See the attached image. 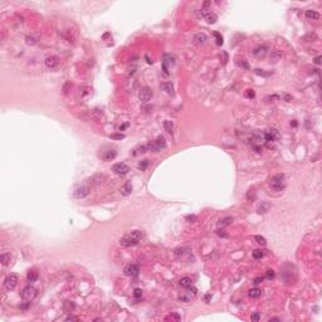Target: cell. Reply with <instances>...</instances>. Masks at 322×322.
<instances>
[{"label":"cell","instance_id":"obj_36","mask_svg":"<svg viewBox=\"0 0 322 322\" xmlns=\"http://www.w3.org/2000/svg\"><path fill=\"white\" fill-rule=\"evenodd\" d=\"M266 277H267L268 279H273V278L275 277V273H274V271H272V269H269V271H267V273H266Z\"/></svg>","mask_w":322,"mask_h":322},{"label":"cell","instance_id":"obj_47","mask_svg":"<svg viewBox=\"0 0 322 322\" xmlns=\"http://www.w3.org/2000/svg\"><path fill=\"white\" fill-rule=\"evenodd\" d=\"M65 321H78V317H74V316H68L65 318Z\"/></svg>","mask_w":322,"mask_h":322},{"label":"cell","instance_id":"obj_19","mask_svg":"<svg viewBox=\"0 0 322 322\" xmlns=\"http://www.w3.org/2000/svg\"><path fill=\"white\" fill-rule=\"evenodd\" d=\"M131 191H132V185H131V182H126L125 185L120 189V193L123 195V196H128L131 194Z\"/></svg>","mask_w":322,"mask_h":322},{"label":"cell","instance_id":"obj_49","mask_svg":"<svg viewBox=\"0 0 322 322\" xmlns=\"http://www.w3.org/2000/svg\"><path fill=\"white\" fill-rule=\"evenodd\" d=\"M126 127H128V123H125V125H122V126L120 127V131H123V130L126 128Z\"/></svg>","mask_w":322,"mask_h":322},{"label":"cell","instance_id":"obj_26","mask_svg":"<svg viewBox=\"0 0 322 322\" xmlns=\"http://www.w3.org/2000/svg\"><path fill=\"white\" fill-rule=\"evenodd\" d=\"M232 221H233V218L232 216H227V218H223V219H220L219 220V223H218V225L219 227H228V225H230L232 224Z\"/></svg>","mask_w":322,"mask_h":322},{"label":"cell","instance_id":"obj_46","mask_svg":"<svg viewBox=\"0 0 322 322\" xmlns=\"http://www.w3.org/2000/svg\"><path fill=\"white\" fill-rule=\"evenodd\" d=\"M262 281H263V278H262V277L255 278V279H254V284H255V286H258L259 283H262Z\"/></svg>","mask_w":322,"mask_h":322},{"label":"cell","instance_id":"obj_8","mask_svg":"<svg viewBox=\"0 0 322 322\" xmlns=\"http://www.w3.org/2000/svg\"><path fill=\"white\" fill-rule=\"evenodd\" d=\"M151 97H152V91H151V88L149 87H143L140 89L139 92V98H140V101L143 102V103H147L150 100H151Z\"/></svg>","mask_w":322,"mask_h":322},{"label":"cell","instance_id":"obj_50","mask_svg":"<svg viewBox=\"0 0 322 322\" xmlns=\"http://www.w3.org/2000/svg\"><path fill=\"white\" fill-rule=\"evenodd\" d=\"M291 126H293V127H297V122H296V121L291 122Z\"/></svg>","mask_w":322,"mask_h":322},{"label":"cell","instance_id":"obj_25","mask_svg":"<svg viewBox=\"0 0 322 322\" xmlns=\"http://www.w3.org/2000/svg\"><path fill=\"white\" fill-rule=\"evenodd\" d=\"M248 294H249V297H251V298H258V297H260L262 291L259 290V288L255 287V288H252V290H249Z\"/></svg>","mask_w":322,"mask_h":322},{"label":"cell","instance_id":"obj_15","mask_svg":"<svg viewBox=\"0 0 322 322\" xmlns=\"http://www.w3.org/2000/svg\"><path fill=\"white\" fill-rule=\"evenodd\" d=\"M206 34L205 33H196V34L193 37V43L195 44V45H203L204 44L205 42H206Z\"/></svg>","mask_w":322,"mask_h":322},{"label":"cell","instance_id":"obj_21","mask_svg":"<svg viewBox=\"0 0 322 322\" xmlns=\"http://www.w3.org/2000/svg\"><path fill=\"white\" fill-rule=\"evenodd\" d=\"M179 284H180L182 288H189L190 286H193V281H191V278H189V277H184V278L180 279Z\"/></svg>","mask_w":322,"mask_h":322},{"label":"cell","instance_id":"obj_52","mask_svg":"<svg viewBox=\"0 0 322 322\" xmlns=\"http://www.w3.org/2000/svg\"><path fill=\"white\" fill-rule=\"evenodd\" d=\"M272 321H281L279 318H269V322H272Z\"/></svg>","mask_w":322,"mask_h":322},{"label":"cell","instance_id":"obj_37","mask_svg":"<svg viewBox=\"0 0 322 322\" xmlns=\"http://www.w3.org/2000/svg\"><path fill=\"white\" fill-rule=\"evenodd\" d=\"M146 146H141V147H139L137 149V151L136 152H134V155H137V154H143V152H146Z\"/></svg>","mask_w":322,"mask_h":322},{"label":"cell","instance_id":"obj_43","mask_svg":"<svg viewBox=\"0 0 322 322\" xmlns=\"http://www.w3.org/2000/svg\"><path fill=\"white\" fill-rule=\"evenodd\" d=\"M185 219H186L188 221H194V220H196V216H195V215H188Z\"/></svg>","mask_w":322,"mask_h":322},{"label":"cell","instance_id":"obj_33","mask_svg":"<svg viewBox=\"0 0 322 322\" xmlns=\"http://www.w3.org/2000/svg\"><path fill=\"white\" fill-rule=\"evenodd\" d=\"M268 209H269V204H266V203H263V205H260L259 210H258V213H267L268 212Z\"/></svg>","mask_w":322,"mask_h":322},{"label":"cell","instance_id":"obj_16","mask_svg":"<svg viewBox=\"0 0 322 322\" xmlns=\"http://www.w3.org/2000/svg\"><path fill=\"white\" fill-rule=\"evenodd\" d=\"M267 52H268V47H267V45H259L258 48H255L253 50V54L257 57V58H264L266 54H267Z\"/></svg>","mask_w":322,"mask_h":322},{"label":"cell","instance_id":"obj_10","mask_svg":"<svg viewBox=\"0 0 322 322\" xmlns=\"http://www.w3.org/2000/svg\"><path fill=\"white\" fill-rule=\"evenodd\" d=\"M174 64H175V58H174L171 54H165V56H164V59H162V68H164V71H165V73H166V74L169 73V68H171Z\"/></svg>","mask_w":322,"mask_h":322},{"label":"cell","instance_id":"obj_7","mask_svg":"<svg viewBox=\"0 0 322 322\" xmlns=\"http://www.w3.org/2000/svg\"><path fill=\"white\" fill-rule=\"evenodd\" d=\"M112 171L115 174H117V175H120V176H123V175L128 174L130 167L126 165V164H123V162H117V164H115V165L112 166Z\"/></svg>","mask_w":322,"mask_h":322},{"label":"cell","instance_id":"obj_39","mask_svg":"<svg viewBox=\"0 0 322 322\" xmlns=\"http://www.w3.org/2000/svg\"><path fill=\"white\" fill-rule=\"evenodd\" d=\"M149 165V160H143L142 162H140L139 164V167L141 169V170H143V169H146V166Z\"/></svg>","mask_w":322,"mask_h":322},{"label":"cell","instance_id":"obj_51","mask_svg":"<svg viewBox=\"0 0 322 322\" xmlns=\"http://www.w3.org/2000/svg\"><path fill=\"white\" fill-rule=\"evenodd\" d=\"M210 298H212V296H210V294H206L205 296V301H209Z\"/></svg>","mask_w":322,"mask_h":322},{"label":"cell","instance_id":"obj_4","mask_svg":"<svg viewBox=\"0 0 322 322\" xmlns=\"http://www.w3.org/2000/svg\"><path fill=\"white\" fill-rule=\"evenodd\" d=\"M116 156H117L116 149H111V147L103 149V150H101V152H100V157L103 161H112V160L116 159Z\"/></svg>","mask_w":322,"mask_h":322},{"label":"cell","instance_id":"obj_2","mask_svg":"<svg viewBox=\"0 0 322 322\" xmlns=\"http://www.w3.org/2000/svg\"><path fill=\"white\" fill-rule=\"evenodd\" d=\"M146 147H147L150 151H152V152H160V151L165 150V149L167 147V143H166L165 139H164L162 136H159L155 141L149 142Z\"/></svg>","mask_w":322,"mask_h":322},{"label":"cell","instance_id":"obj_45","mask_svg":"<svg viewBox=\"0 0 322 322\" xmlns=\"http://www.w3.org/2000/svg\"><path fill=\"white\" fill-rule=\"evenodd\" d=\"M321 59H322V57H321V56H318V57H316V58L313 59V62L316 63L317 65H320V64H321Z\"/></svg>","mask_w":322,"mask_h":322},{"label":"cell","instance_id":"obj_35","mask_svg":"<svg viewBox=\"0 0 322 322\" xmlns=\"http://www.w3.org/2000/svg\"><path fill=\"white\" fill-rule=\"evenodd\" d=\"M273 191H282V190H284V185H271Z\"/></svg>","mask_w":322,"mask_h":322},{"label":"cell","instance_id":"obj_11","mask_svg":"<svg viewBox=\"0 0 322 322\" xmlns=\"http://www.w3.org/2000/svg\"><path fill=\"white\" fill-rule=\"evenodd\" d=\"M44 64H45V67L49 68V69H56L59 65V58L57 56L47 57L45 58V61H44Z\"/></svg>","mask_w":322,"mask_h":322},{"label":"cell","instance_id":"obj_29","mask_svg":"<svg viewBox=\"0 0 322 322\" xmlns=\"http://www.w3.org/2000/svg\"><path fill=\"white\" fill-rule=\"evenodd\" d=\"M254 239L257 240V243H258V244H260V245H266L267 244V239L264 238V236H262V235H255Z\"/></svg>","mask_w":322,"mask_h":322},{"label":"cell","instance_id":"obj_40","mask_svg":"<svg viewBox=\"0 0 322 322\" xmlns=\"http://www.w3.org/2000/svg\"><path fill=\"white\" fill-rule=\"evenodd\" d=\"M251 318H252V321H259V320H260V313H259V312L253 313Z\"/></svg>","mask_w":322,"mask_h":322},{"label":"cell","instance_id":"obj_18","mask_svg":"<svg viewBox=\"0 0 322 322\" xmlns=\"http://www.w3.org/2000/svg\"><path fill=\"white\" fill-rule=\"evenodd\" d=\"M283 179H284L283 174L275 175L271 179V185H283Z\"/></svg>","mask_w":322,"mask_h":322},{"label":"cell","instance_id":"obj_17","mask_svg":"<svg viewBox=\"0 0 322 322\" xmlns=\"http://www.w3.org/2000/svg\"><path fill=\"white\" fill-rule=\"evenodd\" d=\"M209 5H210V2H205L204 3V6H203V8L200 9V10H198V17L199 18H205L208 14H209Z\"/></svg>","mask_w":322,"mask_h":322},{"label":"cell","instance_id":"obj_5","mask_svg":"<svg viewBox=\"0 0 322 322\" xmlns=\"http://www.w3.org/2000/svg\"><path fill=\"white\" fill-rule=\"evenodd\" d=\"M185 292H184L180 297H179V299L180 301H182V302H190L191 299H194L195 298V296H196V293H198V290H196V288L194 287V286H190L189 288H185Z\"/></svg>","mask_w":322,"mask_h":322},{"label":"cell","instance_id":"obj_48","mask_svg":"<svg viewBox=\"0 0 322 322\" xmlns=\"http://www.w3.org/2000/svg\"><path fill=\"white\" fill-rule=\"evenodd\" d=\"M221 54H223V57H224V61H223V64H225V63L228 62V54L225 53V52H223Z\"/></svg>","mask_w":322,"mask_h":322},{"label":"cell","instance_id":"obj_12","mask_svg":"<svg viewBox=\"0 0 322 322\" xmlns=\"http://www.w3.org/2000/svg\"><path fill=\"white\" fill-rule=\"evenodd\" d=\"M139 272H140V268L136 264H127L123 268V273L126 275H130V277H136L139 274Z\"/></svg>","mask_w":322,"mask_h":322},{"label":"cell","instance_id":"obj_24","mask_svg":"<svg viewBox=\"0 0 322 322\" xmlns=\"http://www.w3.org/2000/svg\"><path fill=\"white\" fill-rule=\"evenodd\" d=\"M281 59V52L277 49H273L271 53V63H277Z\"/></svg>","mask_w":322,"mask_h":322},{"label":"cell","instance_id":"obj_6","mask_svg":"<svg viewBox=\"0 0 322 322\" xmlns=\"http://www.w3.org/2000/svg\"><path fill=\"white\" fill-rule=\"evenodd\" d=\"M18 284V275L14 273H10L4 281V288L6 291H13Z\"/></svg>","mask_w":322,"mask_h":322},{"label":"cell","instance_id":"obj_44","mask_svg":"<svg viewBox=\"0 0 322 322\" xmlns=\"http://www.w3.org/2000/svg\"><path fill=\"white\" fill-rule=\"evenodd\" d=\"M111 137H112V139H116V140H122V139H125V136H123V135H112Z\"/></svg>","mask_w":322,"mask_h":322},{"label":"cell","instance_id":"obj_42","mask_svg":"<svg viewBox=\"0 0 322 322\" xmlns=\"http://www.w3.org/2000/svg\"><path fill=\"white\" fill-rule=\"evenodd\" d=\"M245 96L249 97V98H253V97L255 96V93H254V91H253V89H248V91H247V93H245Z\"/></svg>","mask_w":322,"mask_h":322},{"label":"cell","instance_id":"obj_20","mask_svg":"<svg viewBox=\"0 0 322 322\" xmlns=\"http://www.w3.org/2000/svg\"><path fill=\"white\" fill-rule=\"evenodd\" d=\"M161 88L166 92L167 95H174V86H173V83L171 82H165V83H162L161 84Z\"/></svg>","mask_w":322,"mask_h":322},{"label":"cell","instance_id":"obj_41","mask_svg":"<svg viewBox=\"0 0 322 322\" xmlns=\"http://www.w3.org/2000/svg\"><path fill=\"white\" fill-rule=\"evenodd\" d=\"M216 234H218L219 236H223V238H228V234H227L224 230H220V229H218V230H216Z\"/></svg>","mask_w":322,"mask_h":322},{"label":"cell","instance_id":"obj_28","mask_svg":"<svg viewBox=\"0 0 322 322\" xmlns=\"http://www.w3.org/2000/svg\"><path fill=\"white\" fill-rule=\"evenodd\" d=\"M306 18L307 19H312V20H316V19H320V14L314 10H307L306 11Z\"/></svg>","mask_w":322,"mask_h":322},{"label":"cell","instance_id":"obj_23","mask_svg":"<svg viewBox=\"0 0 322 322\" xmlns=\"http://www.w3.org/2000/svg\"><path fill=\"white\" fill-rule=\"evenodd\" d=\"M204 19L206 20V23H208V24H214L216 20H218V15H216L215 13H212V11H210V13H209V14H208V15H206Z\"/></svg>","mask_w":322,"mask_h":322},{"label":"cell","instance_id":"obj_13","mask_svg":"<svg viewBox=\"0 0 322 322\" xmlns=\"http://www.w3.org/2000/svg\"><path fill=\"white\" fill-rule=\"evenodd\" d=\"M263 136H264L266 141L271 142V141H275V140L279 139V132L275 128H271V130H268L267 132H264Z\"/></svg>","mask_w":322,"mask_h":322},{"label":"cell","instance_id":"obj_14","mask_svg":"<svg viewBox=\"0 0 322 322\" xmlns=\"http://www.w3.org/2000/svg\"><path fill=\"white\" fill-rule=\"evenodd\" d=\"M39 39H41L39 33H30V34L25 37V43H27V45H34L39 42Z\"/></svg>","mask_w":322,"mask_h":322},{"label":"cell","instance_id":"obj_22","mask_svg":"<svg viewBox=\"0 0 322 322\" xmlns=\"http://www.w3.org/2000/svg\"><path fill=\"white\" fill-rule=\"evenodd\" d=\"M38 277H39V274H38L37 271H29L28 274H27V279H28L29 283H33V282H35V281L38 279Z\"/></svg>","mask_w":322,"mask_h":322},{"label":"cell","instance_id":"obj_31","mask_svg":"<svg viewBox=\"0 0 322 322\" xmlns=\"http://www.w3.org/2000/svg\"><path fill=\"white\" fill-rule=\"evenodd\" d=\"M2 262H3L4 266H8L9 262H10V254H8V253L2 254Z\"/></svg>","mask_w":322,"mask_h":322},{"label":"cell","instance_id":"obj_1","mask_svg":"<svg viewBox=\"0 0 322 322\" xmlns=\"http://www.w3.org/2000/svg\"><path fill=\"white\" fill-rule=\"evenodd\" d=\"M142 238V233L140 230H132L127 234H125L120 239V245L122 247H134L139 244V242Z\"/></svg>","mask_w":322,"mask_h":322},{"label":"cell","instance_id":"obj_38","mask_svg":"<svg viewBox=\"0 0 322 322\" xmlns=\"http://www.w3.org/2000/svg\"><path fill=\"white\" fill-rule=\"evenodd\" d=\"M134 296H135L136 298H140L141 296H142V291L140 290V288H136V290L134 291Z\"/></svg>","mask_w":322,"mask_h":322},{"label":"cell","instance_id":"obj_34","mask_svg":"<svg viewBox=\"0 0 322 322\" xmlns=\"http://www.w3.org/2000/svg\"><path fill=\"white\" fill-rule=\"evenodd\" d=\"M185 251H186V248L181 247V248H176L174 251V253H175V255H182L184 253H185Z\"/></svg>","mask_w":322,"mask_h":322},{"label":"cell","instance_id":"obj_32","mask_svg":"<svg viewBox=\"0 0 322 322\" xmlns=\"http://www.w3.org/2000/svg\"><path fill=\"white\" fill-rule=\"evenodd\" d=\"M264 255V252L263 251H260V249H255V251L253 252V257L255 258V259H260L262 257H263Z\"/></svg>","mask_w":322,"mask_h":322},{"label":"cell","instance_id":"obj_3","mask_svg":"<svg viewBox=\"0 0 322 322\" xmlns=\"http://www.w3.org/2000/svg\"><path fill=\"white\" fill-rule=\"evenodd\" d=\"M20 296H22V298L24 299V301H27V302H30V301H33L35 298V296H37V290L33 286H27V287H24L23 288V291H22V293H20Z\"/></svg>","mask_w":322,"mask_h":322},{"label":"cell","instance_id":"obj_30","mask_svg":"<svg viewBox=\"0 0 322 322\" xmlns=\"http://www.w3.org/2000/svg\"><path fill=\"white\" fill-rule=\"evenodd\" d=\"M213 35L215 37V43H216V45H221V44H223V37L219 34L218 32H214V33H213Z\"/></svg>","mask_w":322,"mask_h":322},{"label":"cell","instance_id":"obj_9","mask_svg":"<svg viewBox=\"0 0 322 322\" xmlns=\"http://www.w3.org/2000/svg\"><path fill=\"white\" fill-rule=\"evenodd\" d=\"M91 191V188L87 186V185H83L81 188H77L74 190V193H73V196L76 199H83V198H86V196L89 194Z\"/></svg>","mask_w":322,"mask_h":322},{"label":"cell","instance_id":"obj_27","mask_svg":"<svg viewBox=\"0 0 322 322\" xmlns=\"http://www.w3.org/2000/svg\"><path fill=\"white\" fill-rule=\"evenodd\" d=\"M164 128H165V131H166L167 134L171 135V134L174 132V125H173V122H171V121H169V120L164 121Z\"/></svg>","mask_w":322,"mask_h":322}]
</instances>
